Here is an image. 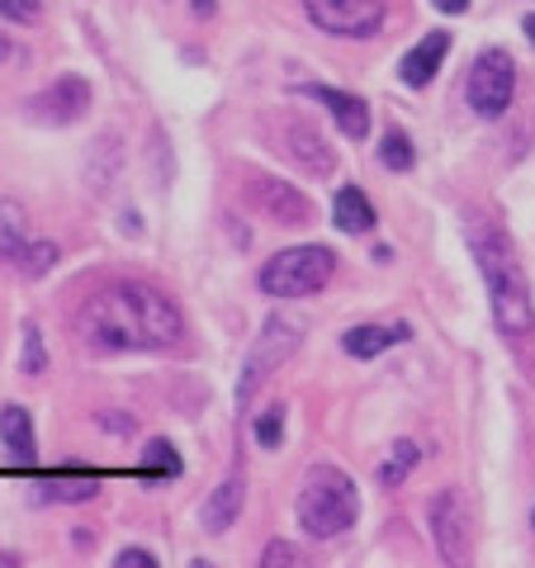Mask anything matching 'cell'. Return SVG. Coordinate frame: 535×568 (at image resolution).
Listing matches in <instances>:
<instances>
[{
  "instance_id": "cell-7",
  "label": "cell",
  "mask_w": 535,
  "mask_h": 568,
  "mask_svg": "<svg viewBox=\"0 0 535 568\" xmlns=\"http://www.w3.org/2000/svg\"><path fill=\"white\" fill-rule=\"evenodd\" d=\"M309 20L342 39H370L384 24V0H303Z\"/></svg>"
},
{
  "instance_id": "cell-28",
  "label": "cell",
  "mask_w": 535,
  "mask_h": 568,
  "mask_svg": "<svg viewBox=\"0 0 535 568\" xmlns=\"http://www.w3.org/2000/svg\"><path fill=\"white\" fill-rule=\"evenodd\" d=\"M114 564H119V568H138V564H142V568H157V555H148V549H123Z\"/></svg>"
},
{
  "instance_id": "cell-25",
  "label": "cell",
  "mask_w": 535,
  "mask_h": 568,
  "mask_svg": "<svg viewBox=\"0 0 535 568\" xmlns=\"http://www.w3.org/2000/svg\"><path fill=\"white\" fill-rule=\"evenodd\" d=\"M20 365L29 369V375H39V369L48 365V355H43V336L33 323H24V355H20Z\"/></svg>"
},
{
  "instance_id": "cell-15",
  "label": "cell",
  "mask_w": 535,
  "mask_h": 568,
  "mask_svg": "<svg viewBox=\"0 0 535 568\" xmlns=\"http://www.w3.org/2000/svg\"><path fill=\"white\" fill-rule=\"evenodd\" d=\"M0 440L10 446V455L20 459V465H33V422L20 403H10V407H0Z\"/></svg>"
},
{
  "instance_id": "cell-3",
  "label": "cell",
  "mask_w": 535,
  "mask_h": 568,
  "mask_svg": "<svg viewBox=\"0 0 535 568\" xmlns=\"http://www.w3.org/2000/svg\"><path fill=\"white\" fill-rule=\"evenodd\" d=\"M355 517H361V497H355L351 478L332 465L309 469V478H303V488H299V526L309 530L313 540H332V536H342V530H351Z\"/></svg>"
},
{
  "instance_id": "cell-24",
  "label": "cell",
  "mask_w": 535,
  "mask_h": 568,
  "mask_svg": "<svg viewBox=\"0 0 535 568\" xmlns=\"http://www.w3.org/2000/svg\"><path fill=\"white\" fill-rule=\"evenodd\" d=\"M252 436H256V446H265V450L280 446V436H284V407H280V403L265 407V413L252 422Z\"/></svg>"
},
{
  "instance_id": "cell-27",
  "label": "cell",
  "mask_w": 535,
  "mask_h": 568,
  "mask_svg": "<svg viewBox=\"0 0 535 568\" xmlns=\"http://www.w3.org/2000/svg\"><path fill=\"white\" fill-rule=\"evenodd\" d=\"M299 559H303V555H299L294 545H284V540H275V545L261 555V564H265V568H275V564H299Z\"/></svg>"
},
{
  "instance_id": "cell-17",
  "label": "cell",
  "mask_w": 535,
  "mask_h": 568,
  "mask_svg": "<svg viewBox=\"0 0 535 568\" xmlns=\"http://www.w3.org/2000/svg\"><path fill=\"white\" fill-rule=\"evenodd\" d=\"M332 219H336L342 233H370V227H374V209H370V200L361 190L346 185V190H336V200H332Z\"/></svg>"
},
{
  "instance_id": "cell-16",
  "label": "cell",
  "mask_w": 535,
  "mask_h": 568,
  "mask_svg": "<svg viewBox=\"0 0 535 568\" xmlns=\"http://www.w3.org/2000/svg\"><path fill=\"white\" fill-rule=\"evenodd\" d=\"M29 246V213L14 200H0V261H20V252Z\"/></svg>"
},
{
  "instance_id": "cell-30",
  "label": "cell",
  "mask_w": 535,
  "mask_h": 568,
  "mask_svg": "<svg viewBox=\"0 0 535 568\" xmlns=\"http://www.w3.org/2000/svg\"><path fill=\"white\" fill-rule=\"evenodd\" d=\"M194 14H213V0H194Z\"/></svg>"
},
{
  "instance_id": "cell-18",
  "label": "cell",
  "mask_w": 535,
  "mask_h": 568,
  "mask_svg": "<svg viewBox=\"0 0 535 568\" xmlns=\"http://www.w3.org/2000/svg\"><path fill=\"white\" fill-rule=\"evenodd\" d=\"M407 327H351L342 336V351L355 355V361H370V355H384L394 342H403Z\"/></svg>"
},
{
  "instance_id": "cell-32",
  "label": "cell",
  "mask_w": 535,
  "mask_h": 568,
  "mask_svg": "<svg viewBox=\"0 0 535 568\" xmlns=\"http://www.w3.org/2000/svg\"><path fill=\"white\" fill-rule=\"evenodd\" d=\"M526 39L535 43V14H526Z\"/></svg>"
},
{
  "instance_id": "cell-11",
  "label": "cell",
  "mask_w": 535,
  "mask_h": 568,
  "mask_svg": "<svg viewBox=\"0 0 535 568\" xmlns=\"http://www.w3.org/2000/svg\"><path fill=\"white\" fill-rule=\"evenodd\" d=\"M246 200H252L261 213H271L275 223H309L313 219V204L303 200V194L294 185L284 181H265V175H256L252 190H246Z\"/></svg>"
},
{
  "instance_id": "cell-12",
  "label": "cell",
  "mask_w": 535,
  "mask_h": 568,
  "mask_svg": "<svg viewBox=\"0 0 535 568\" xmlns=\"http://www.w3.org/2000/svg\"><path fill=\"white\" fill-rule=\"evenodd\" d=\"M303 95L323 100L332 110V119H336V129H342L346 138H365L370 133V104L365 100H355L346 91H332V85H303Z\"/></svg>"
},
{
  "instance_id": "cell-19",
  "label": "cell",
  "mask_w": 535,
  "mask_h": 568,
  "mask_svg": "<svg viewBox=\"0 0 535 568\" xmlns=\"http://www.w3.org/2000/svg\"><path fill=\"white\" fill-rule=\"evenodd\" d=\"M43 503H85V497L100 493V478L95 474H71V478H48L39 484Z\"/></svg>"
},
{
  "instance_id": "cell-31",
  "label": "cell",
  "mask_w": 535,
  "mask_h": 568,
  "mask_svg": "<svg viewBox=\"0 0 535 568\" xmlns=\"http://www.w3.org/2000/svg\"><path fill=\"white\" fill-rule=\"evenodd\" d=\"M10 58V39H6V33H0V62H6Z\"/></svg>"
},
{
  "instance_id": "cell-23",
  "label": "cell",
  "mask_w": 535,
  "mask_h": 568,
  "mask_svg": "<svg viewBox=\"0 0 535 568\" xmlns=\"http://www.w3.org/2000/svg\"><path fill=\"white\" fill-rule=\"evenodd\" d=\"M380 162H384L388 171H413V162H417V156H413V142H407L398 129H388L384 142H380Z\"/></svg>"
},
{
  "instance_id": "cell-6",
  "label": "cell",
  "mask_w": 535,
  "mask_h": 568,
  "mask_svg": "<svg viewBox=\"0 0 535 568\" xmlns=\"http://www.w3.org/2000/svg\"><path fill=\"white\" fill-rule=\"evenodd\" d=\"M512 91H516V67L503 48H484L470 67V110L484 114V119H497L512 104Z\"/></svg>"
},
{
  "instance_id": "cell-13",
  "label": "cell",
  "mask_w": 535,
  "mask_h": 568,
  "mask_svg": "<svg viewBox=\"0 0 535 568\" xmlns=\"http://www.w3.org/2000/svg\"><path fill=\"white\" fill-rule=\"evenodd\" d=\"M242 503H246L242 478H223V484L213 488V493L204 497V507H200V521H204L209 536H223V530H233V521H238Z\"/></svg>"
},
{
  "instance_id": "cell-21",
  "label": "cell",
  "mask_w": 535,
  "mask_h": 568,
  "mask_svg": "<svg viewBox=\"0 0 535 568\" xmlns=\"http://www.w3.org/2000/svg\"><path fill=\"white\" fill-rule=\"evenodd\" d=\"M413 469H417V446H413V440H398V446L388 450V459L380 465V484L384 488H398Z\"/></svg>"
},
{
  "instance_id": "cell-10",
  "label": "cell",
  "mask_w": 535,
  "mask_h": 568,
  "mask_svg": "<svg viewBox=\"0 0 535 568\" xmlns=\"http://www.w3.org/2000/svg\"><path fill=\"white\" fill-rule=\"evenodd\" d=\"M275 148L290 156V162H299V166H309L313 175H327L332 166H336V156L327 152V142L317 138V129H309V123H284V129H275Z\"/></svg>"
},
{
  "instance_id": "cell-22",
  "label": "cell",
  "mask_w": 535,
  "mask_h": 568,
  "mask_svg": "<svg viewBox=\"0 0 535 568\" xmlns=\"http://www.w3.org/2000/svg\"><path fill=\"white\" fill-rule=\"evenodd\" d=\"M14 265H20L24 280H39V275H48L52 265H58V246H52V242H29Z\"/></svg>"
},
{
  "instance_id": "cell-1",
  "label": "cell",
  "mask_w": 535,
  "mask_h": 568,
  "mask_svg": "<svg viewBox=\"0 0 535 568\" xmlns=\"http://www.w3.org/2000/svg\"><path fill=\"white\" fill-rule=\"evenodd\" d=\"M77 332L95 351H166L181 342V313L152 284L119 280L81 308Z\"/></svg>"
},
{
  "instance_id": "cell-29",
  "label": "cell",
  "mask_w": 535,
  "mask_h": 568,
  "mask_svg": "<svg viewBox=\"0 0 535 568\" xmlns=\"http://www.w3.org/2000/svg\"><path fill=\"white\" fill-rule=\"evenodd\" d=\"M432 6H436V10H445V14H460V10L470 6V0H432Z\"/></svg>"
},
{
  "instance_id": "cell-9",
  "label": "cell",
  "mask_w": 535,
  "mask_h": 568,
  "mask_svg": "<svg viewBox=\"0 0 535 568\" xmlns=\"http://www.w3.org/2000/svg\"><path fill=\"white\" fill-rule=\"evenodd\" d=\"M85 110H91V81L71 77V71L29 100V114L39 123H77Z\"/></svg>"
},
{
  "instance_id": "cell-14",
  "label": "cell",
  "mask_w": 535,
  "mask_h": 568,
  "mask_svg": "<svg viewBox=\"0 0 535 568\" xmlns=\"http://www.w3.org/2000/svg\"><path fill=\"white\" fill-rule=\"evenodd\" d=\"M445 52H451V33H426V39H422L413 52H407L403 67H398L403 81L413 85V91H422V85L436 77V67L445 62Z\"/></svg>"
},
{
  "instance_id": "cell-33",
  "label": "cell",
  "mask_w": 535,
  "mask_h": 568,
  "mask_svg": "<svg viewBox=\"0 0 535 568\" xmlns=\"http://www.w3.org/2000/svg\"><path fill=\"white\" fill-rule=\"evenodd\" d=\"M531 526H535V517H531Z\"/></svg>"
},
{
  "instance_id": "cell-8",
  "label": "cell",
  "mask_w": 535,
  "mask_h": 568,
  "mask_svg": "<svg viewBox=\"0 0 535 568\" xmlns=\"http://www.w3.org/2000/svg\"><path fill=\"white\" fill-rule=\"evenodd\" d=\"M426 521H432V540L441 549L445 564H465L470 559V507L465 497H460L455 488H445L432 497V507H426Z\"/></svg>"
},
{
  "instance_id": "cell-5",
  "label": "cell",
  "mask_w": 535,
  "mask_h": 568,
  "mask_svg": "<svg viewBox=\"0 0 535 568\" xmlns=\"http://www.w3.org/2000/svg\"><path fill=\"white\" fill-rule=\"evenodd\" d=\"M299 342H303V323H294V317H265V327H261V336H256V346H252V355H246V365H242V379H238V398L246 403L252 398V388L271 375V369H280L290 355L299 351Z\"/></svg>"
},
{
  "instance_id": "cell-2",
  "label": "cell",
  "mask_w": 535,
  "mask_h": 568,
  "mask_svg": "<svg viewBox=\"0 0 535 568\" xmlns=\"http://www.w3.org/2000/svg\"><path fill=\"white\" fill-rule=\"evenodd\" d=\"M470 246H474V261H478L484 284H488L497 332L503 336H526L535 327V308H531V290H526L522 265H516L512 242L497 233L493 223L470 219Z\"/></svg>"
},
{
  "instance_id": "cell-4",
  "label": "cell",
  "mask_w": 535,
  "mask_h": 568,
  "mask_svg": "<svg viewBox=\"0 0 535 568\" xmlns=\"http://www.w3.org/2000/svg\"><path fill=\"white\" fill-rule=\"evenodd\" d=\"M332 271H336V256L327 246H313V242L290 246V252H280L261 265V290L271 298H309L332 280Z\"/></svg>"
},
{
  "instance_id": "cell-26",
  "label": "cell",
  "mask_w": 535,
  "mask_h": 568,
  "mask_svg": "<svg viewBox=\"0 0 535 568\" xmlns=\"http://www.w3.org/2000/svg\"><path fill=\"white\" fill-rule=\"evenodd\" d=\"M0 14L14 20V24H33L43 14V6H39V0H0Z\"/></svg>"
},
{
  "instance_id": "cell-20",
  "label": "cell",
  "mask_w": 535,
  "mask_h": 568,
  "mask_svg": "<svg viewBox=\"0 0 535 568\" xmlns=\"http://www.w3.org/2000/svg\"><path fill=\"white\" fill-rule=\"evenodd\" d=\"M181 474V455H175L171 440H148V450H142V478H175Z\"/></svg>"
}]
</instances>
